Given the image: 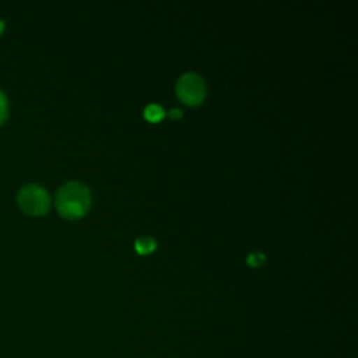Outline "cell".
<instances>
[{"instance_id": "1", "label": "cell", "mask_w": 358, "mask_h": 358, "mask_svg": "<svg viewBox=\"0 0 358 358\" xmlns=\"http://www.w3.org/2000/svg\"><path fill=\"white\" fill-rule=\"evenodd\" d=\"M91 206V192L81 182L64 183L56 194V208L67 220L81 218Z\"/></svg>"}, {"instance_id": "2", "label": "cell", "mask_w": 358, "mask_h": 358, "mask_svg": "<svg viewBox=\"0 0 358 358\" xmlns=\"http://www.w3.org/2000/svg\"><path fill=\"white\" fill-rule=\"evenodd\" d=\"M17 201L24 213L29 215H43L50 206V197L46 189L38 183L22 186L17 194Z\"/></svg>"}, {"instance_id": "3", "label": "cell", "mask_w": 358, "mask_h": 358, "mask_svg": "<svg viewBox=\"0 0 358 358\" xmlns=\"http://www.w3.org/2000/svg\"><path fill=\"white\" fill-rule=\"evenodd\" d=\"M206 83L196 73H185L176 83V95L186 105H200L206 98Z\"/></svg>"}, {"instance_id": "4", "label": "cell", "mask_w": 358, "mask_h": 358, "mask_svg": "<svg viewBox=\"0 0 358 358\" xmlns=\"http://www.w3.org/2000/svg\"><path fill=\"white\" fill-rule=\"evenodd\" d=\"M134 248H136L138 255H150L157 248V242L151 236L143 235V236H138L136 239Z\"/></svg>"}, {"instance_id": "5", "label": "cell", "mask_w": 358, "mask_h": 358, "mask_svg": "<svg viewBox=\"0 0 358 358\" xmlns=\"http://www.w3.org/2000/svg\"><path fill=\"white\" fill-rule=\"evenodd\" d=\"M164 116H165L164 109H162L159 105H157V103H150V105L145 106V109H144V117H145L148 122H151V123H157V122L162 120Z\"/></svg>"}, {"instance_id": "6", "label": "cell", "mask_w": 358, "mask_h": 358, "mask_svg": "<svg viewBox=\"0 0 358 358\" xmlns=\"http://www.w3.org/2000/svg\"><path fill=\"white\" fill-rule=\"evenodd\" d=\"M266 257L263 253L260 252H252L248 255L246 257V263L250 266V267H260L263 263H264Z\"/></svg>"}, {"instance_id": "7", "label": "cell", "mask_w": 358, "mask_h": 358, "mask_svg": "<svg viewBox=\"0 0 358 358\" xmlns=\"http://www.w3.org/2000/svg\"><path fill=\"white\" fill-rule=\"evenodd\" d=\"M8 113V102H7V96L4 95V92L0 90V124L6 120Z\"/></svg>"}, {"instance_id": "8", "label": "cell", "mask_w": 358, "mask_h": 358, "mask_svg": "<svg viewBox=\"0 0 358 358\" xmlns=\"http://www.w3.org/2000/svg\"><path fill=\"white\" fill-rule=\"evenodd\" d=\"M168 115H169L171 119H175V120H176V119H180V117H182V110L178 109V108H173V109L169 110Z\"/></svg>"}, {"instance_id": "9", "label": "cell", "mask_w": 358, "mask_h": 358, "mask_svg": "<svg viewBox=\"0 0 358 358\" xmlns=\"http://www.w3.org/2000/svg\"><path fill=\"white\" fill-rule=\"evenodd\" d=\"M3 29H4V21L0 20V34L3 32Z\"/></svg>"}]
</instances>
